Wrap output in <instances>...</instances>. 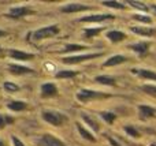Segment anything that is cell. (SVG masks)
Here are the masks:
<instances>
[{
  "mask_svg": "<svg viewBox=\"0 0 156 146\" xmlns=\"http://www.w3.org/2000/svg\"><path fill=\"white\" fill-rule=\"evenodd\" d=\"M58 33H59V27H58L56 25L44 26L33 33V40L40 41V40H45V38H51V37H54V36H56Z\"/></svg>",
  "mask_w": 156,
  "mask_h": 146,
  "instance_id": "6da1fadb",
  "label": "cell"
},
{
  "mask_svg": "<svg viewBox=\"0 0 156 146\" xmlns=\"http://www.w3.org/2000/svg\"><path fill=\"white\" fill-rule=\"evenodd\" d=\"M43 119L45 120L47 123H49V124H52V126H62L63 123L67 120V117L65 116L63 114H60V112H58V111H44L43 112Z\"/></svg>",
  "mask_w": 156,
  "mask_h": 146,
  "instance_id": "7a4b0ae2",
  "label": "cell"
},
{
  "mask_svg": "<svg viewBox=\"0 0 156 146\" xmlns=\"http://www.w3.org/2000/svg\"><path fill=\"white\" fill-rule=\"evenodd\" d=\"M103 97H108V94H104V93H100L90 89H81L77 93V100L80 103H88L90 100H96V98H103Z\"/></svg>",
  "mask_w": 156,
  "mask_h": 146,
  "instance_id": "3957f363",
  "label": "cell"
},
{
  "mask_svg": "<svg viewBox=\"0 0 156 146\" xmlns=\"http://www.w3.org/2000/svg\"><path fill=\"white\" fill-rule=\"evenodd\" d=\"M103 56V52H94V53H85V55H76V56H67L63 57V63L66 64H77L81 62H88V60L96 59V57Z\"/></svg>",
  "mask_w": 156,
  "mask_h": 146,
  "instance_id": "277c9868",
  "label": "cell"
},
{
  "mask_svg": "<svg viewBox=\"0 0 156 146\" xmlns=\"http://www.w3.org/2000/svg\"><path fill=\"white\" fill-rule=\"evenodd\" d=\"M38 146H67L65 142H62L60 139H58L52 134H44L40 139H38Z\"/></svg>",
  "mask_w": 156,
  "mask_h": 146,
  "instance_id": "5b68a950",
  "label": "cell"
},
{
  "mask_svg": "<svg viewBox=\"0 0 156 146\" xmlns=\"http://www.w3.org/2000/svg\"><path fill=\"white\" fill-rule=\"evenodd\" d=\"M85 10H89L88 5H83L81 3H69V4L63 5L60 8L62 12H66V14H73V12H81V11H85Z\"/></svg>",
  "mask_w": 156,
  "mask_h": 146,
  "instance_id": "8992f818",
  "label": "cell"
},
{
  "mask_svg": "<svg viewBox=\"0 0 156 146\" xmlns=\"http://www.w3.org/2000/svg\"><path fill=\"white\" fill-rule=\"evenodd\" d=\"M114 15L112 14H92V15L83 16V18H80V22H103L107 21V19H112Z\"/></svg>",
  "mask_w": 156,
  "mask_h": 146,
  "instance_id": "52a82bcc",
  "label": "cell"
},
{
  "mask_svg": "<svg viewBox=\"0 0 156 146\" xmlns=\"http://www.w3.org/2000/svg\"><path fill=\"white\" fill-rule=\"evenodd\" d=\"M30 12H32V10L27 5H21V7L11 8L10 12H8V16H11V18H23V16H26Z\"/></svg>",
  "mask_w": 156,
  "mask_h": 146,
  "instance_id": "ba28073f",
  "label": "cell"
},
{
  "mask_svg": "<svg viewBox=\"0 0 156 146\" xmlns=\"http://www.w3.org/2000/svg\"><path fill=\"white\" fill-rule=\"evenodd\" d=\"M81 119H82L83 123H85V124H88V127L92 128L94 133H97V131L100 130V126H99V123H97V120L94 119L93 116H90L89 114L82 112V114H81Z\"/></svg>",
  "mask_w": 156,
  "mask_h": 146,
  "instance_id": "9c48e42d",
  "label": "cell"
},
{
  "mask_svg": "<svg viewBox=\"0 0 156 146\" xmlns=\"http://www.w3.org/2000/svg\"><path fill=\"white\" fill-rule=\"evenodd\" d=\"M10 56L15 60H19V62H26V60H32L34 57V55L27 53V52H23V51H18V49H11Z\"/></svg>",
  "mask_w": 156,
  "mask_h": 146,
  "instance_id": "30bf717a",
  "label": "cell"
},
{
  "mask_svg": "<svg viewBox=\"0 0 156 146\" xmlns=\"http://www.w3.org/2000/svg\"><path fill=\"white\" fill-rule=\"evenodd\" d=\"M133 73L137 74L138 76L144 79H149V81H155L156 82V73L152 70H148V68H133Z\"/></svg>",
  "mask_w": 156,
  "mask_h": 146,
  "instance_id": "8fae6325",
  "label": "cell"
},
{
  "mask_svg": "<svg viewBox=\"0 0 156 146\" xmlns=\"http://www.w3.org/2000/svg\"><path fill=\"white\" fill-rule=\"evenodd\" d=\"M125 62H127L126 56H123V55H114V56L108 57V59L103 63V66H104V67H112V66L122 64V63H125Z\"/></svg>",
  "mask_w": 156,
  "mask_h": 146,
  "instance_id": "7c38bea8",
  "label": "cell"
},
{
  "mask_svg": "<svg viewBox=\"0 0 156 146\" xmlns=\"http://www.w3.org/2000/svg\"><path fill=\"white\" fill-rule=\"evenodd\" d=\"M10 71L15 75H22V74H32L33 73V68H29L26 66H21V64H10L8 66Z\"/></svg>",
  "mask_w": 156,
  "mask_h": 146,
  "instance_id": "4fadbf2b",
  "label": "cell"
},
{
  "mask_svg": "<svg viewBox=\"0 0 156 146\" xmlns=\"http://www.w3.org/2000/svg\"><path fill=\"white\" fill-rule=\"evenodd\" d=\"M130 30H132L133 33H136V34H140L143 36V37H151V36L155 34V29H152V27H143V26H132L130 27Z\"/></svg>",
  "mask_w": 156,
  "mask_h": 146,
  "instance_id": "5bb4252c",
  "label": "cell"
},
{
  "mask_svg": "<svg viewBox=\"0 0 156 146\" xmlns=\"http://www.w3.org/2000/svg\"><path fill=\"white\" fill-rule=\"evenodd\" d=\"M58 93V89L56 86H55L54 83H44L43 86H41V94L44 96V97H54V96H56Z\"/></svg>",
  "mask_w": 156,
  "mask_h": 146,
  "instance_id": "9a60e30c",
  "label": "cell"
},
{
  "mask_svg": "<svg viewBox=\"0 0 156 146\" xmlns=\"http://www.w3.org/2000/svg\"><path fill=\"white\" fill-rule=\"evenodd\" d=\"M149 46H151V44L147 42V41H143V42H136V44H133V45H130L129 48L132 49V51L137 52L138 55H144V53H147V52H148Z\"/></svg>",
  "mask_w": 156,
  "mask_h": 146,
  "instance_id": "2e32d148",
  "label": "cell"
},
{
  "mask_svg": "<svg viewBox=\"0 0 156 146\" xmlns=\"http://www.w3.org/2000/svg\"><path fill=\"white\" fill-rule=\"evenodd\" d=\"M105 37L111 41V42H119V41H123L126 38V34L123 32H119V30H111L105 34Z\"/></svg>",
  "mask_w": 156,
  "mask_h": 146,
  "instance_id": "e0dca14e",
  "label": "cell"
},
{
  "mask_svg": "<svg viewBox=\"0 0 156 146\" xmlns=\"http://www.w3.org/2000/svg\"><path fill=\"white\" fill-rule=\"evenodd\" d=\"M138 112H140L141 119H149V117L155 116L156 109L149 105H140L138 107Z\"/></svg>",
  "mask_w": 156,
  "mask_h": 146,
  "instance_id": "ac0fdd59",
  "label": "cell"
},
{
  "mask_svg": "<svg viewBox=\"0 0 156 146\" xmlns=\"http://www.w3.org/2000/svg\"><path fill=\"white\" fill-rule=\"evenodd\" d=\"M7 107H8V109H11V111H14V112H21V111H25V109L27 108V104L25 103V101L15 100V101L8 103Z\"/></svg>",
  "mask_w": 156,
  "mask_h": 146,
  "instance_id": "d6986e66",
  "label": "cell"
},
{
  "mask_svg": "<svg viewBox=\"0 0 156 146\" xmlns=\"http://www.w3.org/2000/svg\"><path fill=\"white\" fill-rule=\"evenodd\" d=\"M77 130H78V133L81 134V137H82L83 139H88V141H90V142L96 141L94 135H92V133H89L85 127H82V124H81V123H77Z\"/></svg>",
  "mask_w": 156,
  "mask_h": 146,
  "instance_id": "ffe728a7",
  "label": "cell"
},
{
  "mask_svg": "<svg viewBox=\"0 0 156 146\" xmlns=\"http://www.w3.org/2000/svg\"><path fill=\"white\" fill-rule=\"evenodd\" d=\"M94 81L100 85H107V86H114V85H115V79L108 75H99L94 78Z\"/></svg>",
  "mask_w": 156,
  "mask_h": 146,
  "instance_id": "44dd1931",
  "label": "cell"
},
{
  "mask_svg": "<svg viewBox=\"0 0 156 146\" xmlns=\"http://www.w3.org/2000/svg\"><path fill=\"white\" fill-rule=\"evenodd\" d=\"M77 71H71V70H60L56 73V78H62V79H67V78H74L77 75Z\"/></svg>",
  "mask_w": 156,
  "mask_h": 146,
  "instance_id": "7402d4cb",
  "label": "cell"
},
{
  "mask_svg": "<svg viewBox=\"0 0 156 146\" xmlns=\"http://www.w3.org/2000/svg\"><path fill=\"white\" fill-rule=\"evenodd\" d=\"M82 49H86V46L80 45V44H69V45L65 46L63 49V53H70V52H78V51H82Z\"/></svg>",
  "mask_w": 156,
  "mask_h": 146,
  "instance_id": "603a6c76",
  "label": "cell"
},
{
  "mask_svg": "<svg viewBox=\"0 0 156 146\" xmlns=\"http://www.w3.org/2000/svg\"><path fill=\"white\" fill-rule=\"evenodd\" d=\"M101 4L105 5V7H110V8H116V10H123V8L126 7L123 3H121V2H114V0H105V2H103Z\"/></svg>",
  "mask_w": 156,
  "mask_h": 146,
  "instance_id": "cb8c5ba5",
  "label": "cell"
},
{
  "mask_svg": "<svg viewBox=\"0 0 156 146\" xmlns=\"http://www.w3.org/2000/svg\"><path fill=\"white\" fill-rule=\"evenodd\" d=\"M132 18L134 19V21L137 22H143V23H148L151 25L152 23V18L149 15H143V14H134V15H132Z\"/></svg>",
  "mask_w": 156,
  "mask_h": 146,
  "instance_id": "d4e9b609",
  "label": "cell"
},
{
  "mask_svg": "<svg viewBox=\"0 0 156 146\" xmlns=\"http://www.w3.org/2000/svg\"><path fill=\"white\" fill-rule=\"evenodd\" d=\"M3 87H4V90L7 93H16V92H19V89H21V87H19L18 85H15L14 82H4V83H3Z\"/></svg>",
  "mask_w": 156,
  "mask_h": 146,
  "instance_id": "484cf974",
  "label": "cell"
},
{
  "mask_svg": "<svg viewBox=\"0 0 156 146\" xmlns=\"http://www.w3.org/2000/svg\"><path fill=\"white\" fill-rule=\"evenodd\" d=\"M100 116H101V119L105 120L108 124H112L114 120L116 119V114H114V112H101Z\"/></svg>",
  "mask_w": 156,
  "mask_h": 146,
  "instance_id": "4316f807",
  "label": "cell"
},
{
  "mask_svg": "<svg viewBox=\"0 0 156 146\" xmlns=\"http://www.w3.org/2000/svg\"><path fill=\"white\" fill-rule=\"evenodd\" d=\"M101 27H97V29H85L83 30V33H85V38H93L96 37V36H99V33L101 32Z\"/></svg>",
  "mask_w": 156,
  "mask_h": 146,
  "instance_id": "83f0119b",
  "label": "cell"
},
{
  "mask_svg": "<svg viewBox=\"0 0 156 146\" xmlns=\"http://www.w3.org/2000/svg\"><path fill=\"white\" fill-rule=\"evenodd\" d=\"M123 130H125V133H126L127 135H130L132 138H140V133H138L133 126H125Z\"/></svg>",
  "mask_w": 156,
  "mask_h": 146,
  "instance_id": "f1b7e54d",
  "label": "cell"
},
{
  "mask_svg": "<svg viewBox=\"0 0 156 146\" xmlns=\"http://www.w3.org/2000/svg\"><path fill=\"white\" fill-rule=\"evenodd\" d=\"M127 4H130L133 8H137V10H140V11H148V7H147V5L144 4L143 2H136V0H129V2H127Z\"/></svg>",
  "mask_w": 156,
  "mask_h": 146,
  "instance_id": "f546056e",
  "label": "cell"
},
{
  "mask_svg": "<svg viewBox=\"0 0 156 146\" xmlns=\"http://www.w3.org/2000/svg\"><path fill=\"white\" fill-rule=\"evenodd\" d=\"M12 123H14V117L0 114V128H3L4 126H7V124H12Z\"/></svg>",
  "mask_w": 156,
  "mask_h": 146,
  "instance_id": "4dcf8cb0",
  "label": "cell"
},
{
  "mask_svg": "<svg viewBox=\"0 0 156 146\" xmlns=\"http://www.w3.org/2000/svg\"><path fill=\"white\" fill-rule=\"evenodd\" d=\"M143 90L147 93H151V94H156V85H144Z\"/></svg>",
  "mask_w": 156,
  "mask_h": 146,
  "instance_id": "1f68e13d",
  "label": "cell"
},
{
  "mask_svg": "<svg viewBox=\"0 0 156 146\" xmlns=\"http://www.w3.org/2000/svg\"><path fill=\"white\" fill-rule=\"evenodd\" d=\"M11 141H12L14 146H25L23 142H22L19 138H16V137H12V138H11Z\"/></svg>",
  "mask_w": 156,
  "mask_h": 146,
  "instance_id": "d6a6232c",
  "label": "cell"
},
{
  "mask_svg": "<svg viewBox=\"0 0 156 146\" xmlns=\"http://www.w3.org/2000/svg\"><path fill=\"white\" fill-rule=\"evenodd\" d=\"M110 144H111V145H112V146H121V145H119V144H118V142H115V141H114V139H112V138H110Z\"/></svg>",
  "mask_w": 156,
  "mask_h": 146,
  "instance_id": "836d02e7",
  "label": "cell"
},
{
  "mask_svg": "<svg viewBox=\"0 0 156 146\" xmlns=\"http://www.w3.org/2000/svg\"><path fill=\"white\" fill-rule=\"evenodd\" d=\"M5 34H7V33H5L4 30H0V38H2V37H4Z\"/></svg>",
  "mask_w": 156,
  "mask_h": 146,
  "instance_id": "e575fe53",
  "label": "cell"
},
{
  "mask_svg": "<svg viewBox=\"0 0 156 146\" xmlns=\"http://www.w3.org/2000/svg\"><path fill=\"white\" fill-rule=\"evenodd\" d=\"M151 10L154 11V12H156V4H152V5H151Z\"/></svg>",
  "mask_w": 156,
  "mask_h": 146,
  "instance_id": "d590c367",
  "label": "cell"
},
{
  "mask_svg": "<svg viewBox=\"0 0 156 146\" xmlns=\"http://www.w3.org/2000/svg\"><path fill=\"white\" fill-rule=\"evenodd\" d=\"M0 146H4V144H3V142H2V141H0Z\"/></svg>",
  "mask_w": 156,
  "mask_h": 146,
  "instance_id": "8d00e7d4",
  "label": "cell"
},
{
  "mask_svg": "<svg viewBox=\"0 0 156 146\" xmlns=\"http://www.w3.org/2000/svg\"><path fill=\"white\" fill-rule=\"evenodd\" d=\"M149 146H156V144H151V145H149Z\"/></svg>",
  "mask_w": 156,
  "mask_h": 146,
  "instance_id": "74e56055",
  "label": "cell"
},
{
  "mask_svg": "<svg viewBox=\"0 0 156 146\" xmlns=\"http://www.w3.org/2000/svg\"><path fill=\"white\" fill-rule=\"evenodd\" d=\"M0 53H2V48H0Z\"/></svg>",
  "mask_w": 156,
  "mask_h": 146,
  "instance_id": "f35d334b",
  "label": "cell"
}]
</instances>
